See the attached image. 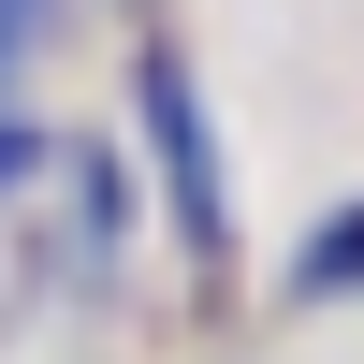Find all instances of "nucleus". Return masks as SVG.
<instances>
[{
  "label": "nucleus",
  "mask_w": 364,
  "mask_h": 364,
  "mask_svg": "<svg viewBox=\"0 0 364 364\" xmlns=\"http://www.w3.org/2000/svg\"><path fill=\"white\" fill-rule=\"evenodd\" d=\"M29 161H44V146H29V132H0V190H15V175H29Z\"/></svg>",
  "instance_id": "3"
},
{
  "label": "nucleus",
  "mask_w": 364,
  "mask_h": 364,
  "mask_svg": "<svg viewBox=\"0 0 364 364\" xmlns=\"http://www.w3.org/2000/svg\"><path fill=\"white\" fill-rule=\"evenodd\" d=\"M306 291H364V219H336V233L306 248Z\"/></svg>",
  "instance_id": "2"
},
{
  "label": "nucleus",
  "mask_w": 364,
  "mask_h": 364,
  "mask_svg": "<svg viewBox=\"0 0 364 364\" xmlns=\"http://www.w3.org/2000/svg\"><path fill=\"white\" fill-rule=\"evenodd\" d=\"M146 132H161V161H175V219L219 248V161H204V117H190V73H175V58H146Z\"/></svg>",
  "instance_id": "1"
},
{
  "label": "nucleus",
  "mask_w": 364,
  "mask_h": 364,
  "mask_svg": "<svg viewBox=\"0 0 364 364\" xmlns=\"http://www.w3.org/2000/svg\"><path fill=\"white\" fill-rule=\"evenodd\" d=\"M0 29H15V0H0Z\"/></svg>",
  "instance_id": "4"
}]
</instances>
